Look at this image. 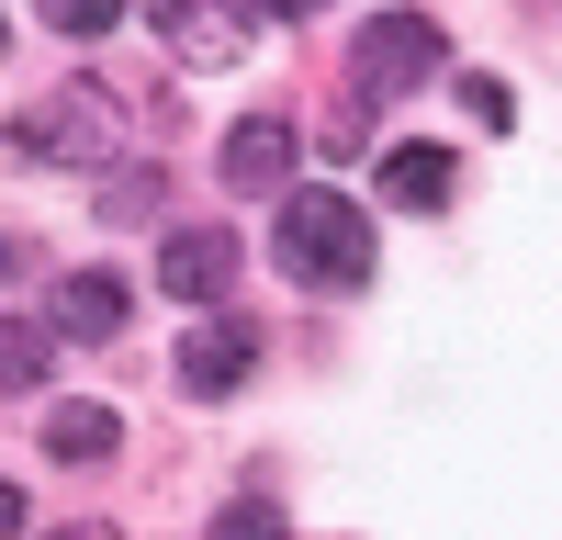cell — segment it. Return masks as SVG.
Segmentation results:
<instances>
[{
    "label": "cell",
    "mask_w": 562,
    "mask_h": 540,
    "mask_svg": "<svg viewBox=\"0 0 562 540\" xmlns=\"http://www.w3.org/2000/svg\"><path fill=\"white\" fill-rule=\"evenodd\" d=\"M225 282H237V237H225V225H169L158 237V293L169 304L225 315Z\"/></svg>",
    "instance_id": "6"
},
{
    "label": "cell",
    "mask_w": 562,
    "mask_h": 540,
    "mask_svg": "<svg viewBox=\"0 0 562 540\" xmlns=\"http://www.w3.org/2000/svg\"><path fill=\"white\" fill-rule=\"evenodd\" d=\"M45 360H57V327H34V315H0V394H34Z\"/></svg>",
    "instance_id": "11"
},
{
    "label": "cell",
    "mask_w": 562,
    "mask_h": 540,
    "mask_svg": "<svg viewBox=\"0 0 562 540\" xmlns=\"http://www.w3.org/2000/svg\"><path fill=\"white\" fill-rule=\"evenodd\" d=\"M248 372H259V327H248V315H203V327L169 349V383L192 394V405H225Z\"/></svg>",
    "instance_id": "5"
},
{
    "label": "cell",
    "mask_w": 562,
    "mask_h": 540,
    "mask_svg": "<svg viewBox=\"0 0 562 540\" xmlns=\"http://www.w3.org/2000/svg\"><path fill=\"white\" fill-rule=\"evenodd\" d=\"M270 248H281V270L315 282V293H360V282H371V214H360L349 192H281Z\"/></svg>",
    "instance_id": "1"
},
{
    "label": "cell",
    "mask_w": 562,
    "mask_h": 540,
    "mask_svg": "<svg viewBox=\"0 0 562 540\" xmlns=\"http://www.w3.org/2000/svg\"><path fill=\"white\" fill-rule=\"evenodd\" d=\"M281 180H293V124L248 113L237 135H225V192H281Z\"/></svg>",
    "instance_id": "8"
},
{
    "label": "cell",
    "mask_w": 562,
    "mask_h": 540,
    "mask_svg": "<svg viewBox=\"0 0 562 540\" xmlns=\"http://www.w3.org/2000/svg\"><path fill=\"white\" fill-rule=\"evenodd\" d=\"M158 192H169L158 169H102V214H113V225H147V214H158Z\"/></svg>",
    "instance_id": "12"
},
{
    "label": "cell",
    "mask_w": 562,
    "mask_h": 540,
    "mask_svg": "<svg viewBox=\"0 0 562 540\" xmlns=\"http://www.w3.org/2000/svg\"><path fill=\"white\" fill-rule=\"evenodd\" d=\"M45 450H57V462H113V450H124V417H113V405H45Z\"/></svg>",
    "instance_id": "10"
},
{
    "label": "cell",
    "mask_w": 562,
    "mask_h": 540,
    "mask_svg": "<svg viewBox=\"0 0 562 540\" xmlns=\"http://www.w3.org/2000/svg\"><path fill=\"white\" fill-rule=\"evenodd\" d=\"M147 23L180 68H237L259 45V12H237V0H147Z\"/></svg>",
    "instance_id": "4"
},
{
    "label": "cell",
    "mask_w": 562,
    "mask_h": 540,
    "mask_svg": "<svg viewBox=\"0 0 562 540\" xmlns=\"http://www.w3.org/2000/svg\"><path fill=\"white\" fill-rule=\"evenodd\" d=\"M12 270H23V237H0V282H12Z\"/></svg>",
    "instance_id": "18"
},
{
    "label": "cell",
    "mask_w": 562,
    "mask_h": 540,
    "mask_svg": "<svg viewBox=\"0 0 562 540\" xmlns=\"http://www.w3.org/2000/svg\"><path fill=\"white\" fill-rule=\"evenodd\" d=\"M0 540H23V484H0Z\"/></svg>",
    "instance_id": "16"
},
{
    "label": "cell",
    "mask_w": 562,
    "mask_h": 540,
    "mask_svg": "<svg viewBox=\"0 0 562 540\" xmlns=\"http://www.w3.org/2000/svg\"><path fill=\"white\" fill-rule=\"evenodd\" d=\"M450 57V34L428 23V12H371L360 23V102H349V135H360V113H383L405 79H428Z\"/></svg>",
    "instance_id": "3"
},
{
    "label": "cell",
    "mask_w": 562,
    "mask_h": 540,
    "mask_svg": "<svg viewBox=\"0 0 562 540\" xmlns=\"http://www.w3.org/2000/svg\"><path fill=\"white\" fill-rule=\"evenodd\" d=\"M214 540H281V518H270V507H225Z\"/></svg>",
    "instance_id": "15"
},
{
    "label": "cell",
    "mask_w": 562,
    "mask_h": 540,
    "mask_svg": "<svg viewBox=\"0 0 562 540\" xmlns=\"http://www.w3.org/2000/svg\"><path fill=\"white\" fill-rule=\"evenodd\" d=\"M45 327H57V338H90V349L124 338V270H68L57 304H45Z\"/></svg>",
    "instance_id": "7"
},
{
    "label": "cell",
    "mask_w": 562,
    "mask_h": 540,
    "mask_svg": "<svg viewBox=\"0 0 562 540\" xmlns=\"http://www.w3.org/2000/svg\"><path fill=\"white\" fill-rule=\"evenodd\" d=\"M461 102H473V124H484V135H506V124H518V90H506V79H484V68L461 79Z\"/></svg>",
    "instance_id": "14"
},
{
    "label": "cell",
    "mask_w": 562,
    "mask_h": 540,
    "mask_svg": "<svg viewBox=\"0 0 562 540\" xmlns=\"http://www.w3.org/2000/svg\"><path fill=\"white\" fill-rule=\"evenodd\" d=\"M450 192H461L450 147H394V158H383V203H405V214H439Z\"/></svg>",
    "instance_id": "9"
},
{
    "label": "cell",
    "mask_w": 562,
    "mask_h": 540,
    "mask_svg": "<svg viewBox=\"0 0 562 540\" xmlns=\"http://www.w3.org/2000/svg\"><path fill=\"white\" fill-rule=\"evenodd\" d=\"M57 540H124V529H102V518H79V529H57Z\"/></svg>",
    "instance_id": "17"
},
{
    "label": "cell",
    "mask_w": 562,
    "mask_h": 540,
    "mask_svg": "<svg viewBox=\"0 0 562 540\" xmlns=\"http://www.w3.org/2000/svg\"><path fill=\"white\" fill-rule=\"evenodd\" d=\"M34 12L57 23V34H113V23H124V0H34Z\"/></svg>",
    "instance_id": "13"
},
{
    "label": "cell",
    "mask_w": 562,
    "mask_h": 540,
    "mask_svg": "<svg viewBox=\"0 0 562 540\" xmlns=\"http://www.w3.org/2000/svg\"><path fill=\"white\" fill-rule=\"evenodd\" d=\"M113 135H124V90L68 79V90H45V102L12 113V158H34V169H102Z\"/></svg>",
    "instance_id": "2"
}]
</instances>
